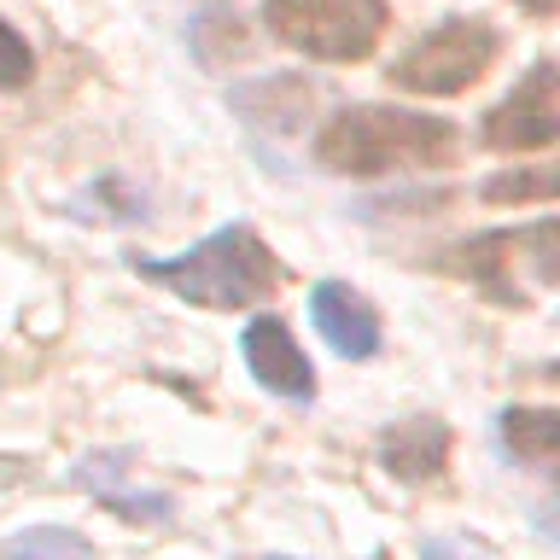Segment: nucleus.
<instances>
[{"label": "nucleus", "instance_id": "1", "mask_svg": "<svg viewBox=\"0 0 560 560\" xmlns=\"http://www.w3.org/2000/svg\"><path fill=\"white\" fill-rule=\"evenodd\" d=\"M315 158L339 175L444 170L462 158V129L450 117L409 112V105H345L315 140Z\"/></svg>", "mask_w": 560, "mask_h": 560}, {"label": "nucleus", "instance_id": "2", "mask_svg": "<svg viewBox=\"0 0 560 560\" xmlns=\"http://www.w3.org/2000/svg\"><path fill=\"white\" fill-rule=\"evenodd\" d=\"M135 269L205 310H245L280 287V257L245 222L217 228L182 257H135Z\"/></svg>", "mask_w": 560, "mask_h": 560}, {"label": "nucleus", "instance_id": "3", "mask_svg": "<svg viewBox=\"0 0 560 560\" xmlns=\"http://www.w3.org/2000/svg\"><path fill=\"white\" fill-rule=\"evenodd\" d=\"M262 24L304 59L357 65L385 30V0H262Z\"/></svg>", "mask_w": 560, "mask_h": 560}, {"label": "nucleus", "instance_id": "4", "mask_svg": "<svg viewBox=\"0 0 560 560\" xmlns=\"http://www.w3.org/2000/svg\"><path fill=\"white\" fill-rule=\"evenodd\" d=\"M497 59V30L485 18H444L392 65V82L409 94H462Z\"/></svg>", "mask_w": 560, "mask_h": 560}, {"label": "nucleus", "instance_id": "5", "mask_svg": "<svg viewBox=\"0 0 560 560\" xmlns=\"http://www.w3.org/2000/svg\"><path fill=\"white\" fill-rule=\"evenodd\" d=\"M555 129H560V70H555V59H537L514 94L485 112V147L537 152L555 140Z\"/></svg>", "mask_w": 560, "mask_h": 560}, {"label": "nucleus", "instance_id": "6", "mask_svg": "<svg viewBox=\"0 0 560 560\" xmlns=\"http://www.w3.org/2000/svg\"><path fill=\"white\" fill-rule=\"evenodd\" d=\"M240 350H245V368L257 374L262 392H275L287 402H310L315 397V374H310L298 339L287 332V322H275V315L252 322V327H245V339H240Z\"/></svg>", "mask_w": 560, "mask_h": 560}, {"label": "nucleus", "instance_id": "7", "mask_svg": "<svg viewBox=\"0 0 560 560\" xmlns=\"http://www.w3.org/2000/svg\"><path fill=\"white\" fill-rule=\"evenodd\" d=\"M310 315H315V332L327 339L332 357L362 362L380 350V315L357 287H345V280H322V287L310 292Z\"/></svg>", "mask_w": 560, "mask_h": 560}, {"label": "nucleus", "instance_id": "8", "mask_svg": "<svg viewBox=\"0 0 560 560\" xmlns=\"http://www.w3.org/2000/svg\"><path fill=\"white\" fill-rule=\"evenodd\" d=\"M380 455H385V467H392L397 479H432V472L444 467V455H450V432L427 415L402 420V427H392L380 438Z\"/></svg>", "mask_w": 560, "mask_h": 560}, {"label": "nucleus", "instance_id": "9", "mask_svg": "<svg viewBox=\"0 0 560 560\" xmlns=\"http://www.w3.org/2000/svg\"><path fill=\"white\" fill-rule=\"evenodd\" d=\"M0 560H100V549L70 525H30L0 542Z\"/></svg>", "mask_w": 560, "mask_h": 560}, {"label": "nucleus", "instance_id": "10", "mask_svg": "<svg viewBox=\"0 0 560 560\" xmlns=\"http://www.w3.org/2000/svg\"><path fill=\"white\" fill-rule=\"evenodd\" d=\"M502 444L514 450V455H525L532 467L555 462V450H560V415H549V409H508L502 415Z\"/></svg>", "mask_w": 560, "mask_h": 560}, {"label": "nucleus", "instance_id": "11", "mask_svg": "<svg viewBox=\"0 0 560 560\" xmlns=\"http://www.w3.org/2000/svg\"><path fill=\"white\" fill-rule=\"evenodd\" d=\"M555 192V170H520V175H497L485 182V199L490 205H508V199H549Z\"/></svg>", "mask_w": 560, "mask_h": 560}, {"label": "nucleus", "instance_id": "12", "mask_svg": "<svg viewBox=\"0 0 560 560\" xmlns=\"http://www.w3.org/2000/svg\"><path fill=\"white\" fill-rule=\"evenodd\" d=\"M30 70H35V59H30V42H24V35H18L12 24H0V88L30 82Z\"/></svg>", "mask_w": 560, "mask_h": 560}, {"label": "nucleus", "instance_id": "13", "mask_svg": "<svg viewBox=\"0 0 560 560\" xmlns=\"http://www.w3.org/2000/svg\"><path fill=\"white\" fill-rule=\"evenodd\" d=\"M525 7H532V12H555V0H525Z\"/></svg>", "mask_w": 560, "mask_h": 560}]
</instances>
